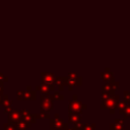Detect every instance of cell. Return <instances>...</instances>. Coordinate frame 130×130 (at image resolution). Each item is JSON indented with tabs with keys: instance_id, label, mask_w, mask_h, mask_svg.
Listing matches in <instances>:
<instances>
[]
</instances>
